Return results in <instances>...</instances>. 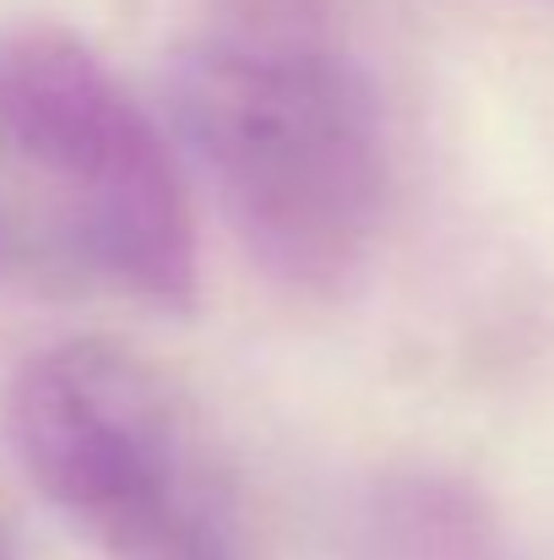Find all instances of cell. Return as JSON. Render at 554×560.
<instances>
[{"label": "cell", "instance_id": "obj_2", "mask_svg": "<svg viewBox=\"0 0 554 560\" xmlns=\"http://www.w3.org/2000/svg\"><path fill=\"white\" fill-rule=\"evenodd\" d=\"M5 441L98 560H256L239 485L196 408L126 343L27 354L5 386Z\"/></svg>", "mask_w": 554, "mask_h": 560}, {"label": "cell", "instance_id": "obj_5", "mask_svg": "<svg viewBox=\"0 0 554 560\" xmlns=\"http://www.w3.org/2000/svg\"><path fill=\"white\" fill-rule=\"evenodd\" d=\"M0 560H22V556H16V545H11V534H5V528H0Z\"/></svg>", "mask_w": 554, "mask_h": 560}, {"label": "cell", "instance_id": "obj_3", "mask_svg": "<svg viewBox=\"0 0 554 560\" xmlns=\"http://www.w3.org/2000/svg\"><path fill=\"white\" fill-rule=\"evenodd\" d=\"M0 164L82 278L164 316L196 305V218L169 137L76 33H0Z\"/></svg>", "mask_w": 554, "mask_h": 560}, {"label": "cell", "instance_id": "obj_4", "mask_svg": "<svg viewBox=\"0 0 554 560\" xmlns=\"http://www.w3.org/2000/svg\"><path fill=\"white\" fill-rule=\"evenodd\" d=\"M338 560H522L500 506L462 474L402 463L354 490Z\"/></svg>", "mask_w": 554, "mask_h": 560}, {"label": "cell", "instance_id": "obj_1", "mask_svg": "<svg viewBox=\"0 0 554 560\" xmlns=\"http://www.w3.org/2000/svg\"><path fill=\"white\" fill-rule=\"evenodd\" d=\"M169 82L239 250L288 294H343L391 207L386 104L349 0H190Z\"/></svg>", "mask_w": 554, "mask_h": 560}]
</instances>
